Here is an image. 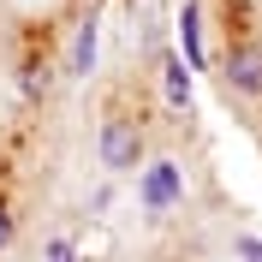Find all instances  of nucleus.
I'll list each match as a JSON object with an SVG mask.
<instances>
[{
	"label": "nucleus",
	"instance_id": "1",
	"mask_svg": "<svg viewBox=\"0 0 262 262\" xmlns=\"http://www.w3.org/2000/svg\"><path fill=\"white\" fill-rule=\"evenodd\" d=\"M101 167L107 173H143V125L131 114H107L101 119Z\"/></svg>",
	"mask_w": 262,
	"mask_h": 262
},
{
	"label": "nucleus",
	"instance_id": "2",
	"mask_svg": "<svg viewBox=\"0 0 262 262\" xmlns=\"http://www.w3.org/2000/svg\"><path fill=\"white\" fill-rule=\"evenodd\" d=\"M137 196H143L149 214H167L185 196V167L167 161V155H161V161H143V173H137Z\"/></svg>",
	"mask_w": 262,
	"mask_h": 262
},
{
	"label": "nucleus",
	"instance_id": "3",
	"mask_svg": "<svg viewBox=\"0 0 262 262\" xmlns=\"http://www.w3.org/2000/svg\"><path fill=\"white\" fill-rule=\"evenodd\" d=\"M221 78H227V90H238V96H262V42H232Z\"/></svg>",
	"mask_w": 262,
	"mask_h": 262
},
{
	"label": "nucleus",
	"instance_id": "4",
	"mask_svg": "<svg viewBox=\"0 0 262 262\" xmlns=\"http://www.w3.org/2000/svg\"><path fill=\"white\" fill-rule=\"evenodd\" d=\"M96 42H101V24L96 12L78 24V36H72V54H66V78H90L96 72Z\"/></svg>",
	"mask_w": 262,
	"mask_h": 262
},
{
	"label": "nucleus",
	"instance_id": "5",
	"mask_svg": "<svg viewBox=\"0 0 262 262\" xmlns=\"http://www.w3.org/2000/svg\"><path fill=\"white\" fill-rule=\"evenodd\" d=\"M161 83H167L173 107H191V66H185V54H167L161 60Z\"/></svg>",
	"mask_w": 262,
	"mask_h": 262
},
{
	"label": "nucleus",
	"instance_id": "6",
	"mask_svg": "<svg viewBox=\"0 0 262 262\" xmlns=\"http://www.w3.org/2000/svg\"><path fill=\"white\" fill-rule=\"evenodd\" d=\"M179 48H185V66L203 72V18H196L191 0H185V12H179Z\"/></svg>",
	"mask_w": 262,
	"mask_h": 262
},
{
	"label": "nucleus",
	"instance_id": "7",
	"mask_svg": "<svg viewBox=\"0 0 262 262\" xmlns=\"http://www.w3.org/2000/svg\"><path fill=\"white\" fill-rule=\"evenodd\" d=\"M232 256L238 262H262V238L256 232H238V238H232Z\"/></svg>",
	"mask_w": 262,
	"mask_h": 262
},
{
	"label": "nucleus",
	"instance_id": "8",
	"mask_svg": "<svg viewBox=\"0 0 262 262\" xmlns=\"http://www.w3.org/2000/svg\"><path fill=\"white\" fill-rule=\"evenodd\" d=\"M42 256H48V262H78V245H72V238H48Z\"/></svg>",
	"mask_w": 262,
	"mask_h": 262
},
{
	"label": "nucleus",
	"instance_id": "9",
	"mask_svg": "<svg viewBox=\"0 0 262 262\" xmlns=\"http://www.w3.org/2000/svg\"><path fill=\"white\" fill-rule=\"evenodd\" d=\"M12 245V209H6V203H0V250Z\"/></svg>",
	"mask_w": 262,
	"mask_h": 262
}]
</instances>
